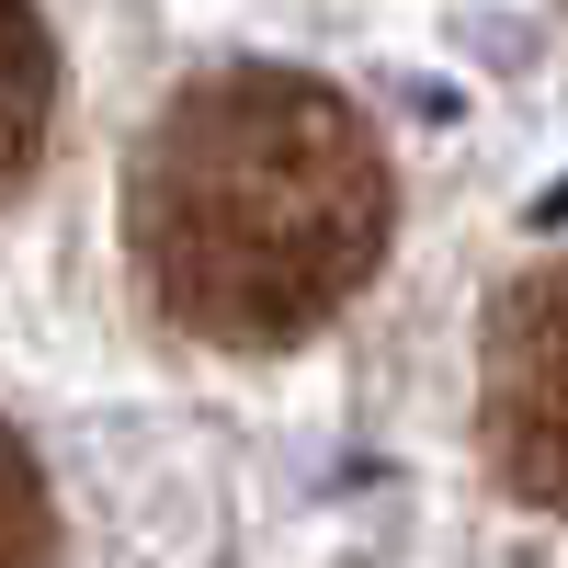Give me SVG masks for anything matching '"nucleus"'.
<instances>
[{"mask_svg": "<svg viewBox=\"0 0 568 568\" xmlns=\"http://www.w3.org/2000/svg\"><path fill=\"white\" fill-rule=\"evenodd\" d=\"M387 227V136L318 69H205L125 149V262L205 353H296L375 284Z\"/></svg>", "mask_w": 568, "mask_h": 568, "instance_id": "nucleus-1", "label": "nucleus"}, {"mask_svg": "<svg viewBox=\"0 0 568 568\" xmlns=\"http://www.w3.org/2000/svg\"><path fill=\"white\" fill-rule=\"evenodd\" d=\"M478 444L511 500L568 524V251L524 262L478 329Z\"/></svg>", "mask_w": 568, "mask_h": 568, "instance_id": "nucleus-2", "label": "nucleus"}, {"mask_svg": "<svg viewBox=\"0 0 568 568\" xmlns=\"http://www.w3.org/2000/svg\"><path fill=\"white\" fill-rule=\"evenodd\" d=\"M45 125H58V34L34 0H0V194H23Z\"/></svg>", "mask_w": 568, "mask_h": 568, "instance_id": "nucleus-3", "label": "nucleus"}, {"mask_svg": "<svg viewBox=\"0 0 568 568\" xmlns=\"http://www.w3.org/2000/svg\"><path fill=\"white\" fill-rule=\"evenodd\" d=\"M0 568H69V546H58V500H45V466H34V444L0 420Z\"/></svg>", "mask_w": 568, "mask_h": 568, "instance_id": "nucleus-4", "label": "nucleus"}]
</instances>
